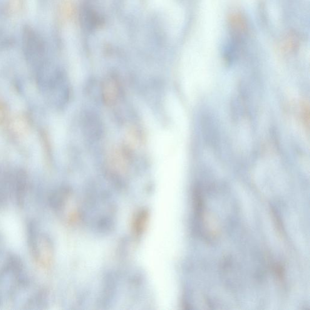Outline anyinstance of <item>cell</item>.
Returning <instances> with one entry per match:
<instances>
[{"instance_id":"3957f363","label":"cell","mask_w":310,"mask_h":310,"mask_svg":"<svg viewBox=\"0 0 310 310\" xmlns=\"http://www.w3.org/2000/svg\"><path fill=\"white\" fill-rule=\"evenodd\" d=\"M27 230L29 247L31 249V254L35 259L39 260L40 259L38 245L39 236L36 224L34 222H30Z\"/></svg>"},{"instance_id":"52a82bcc","label":"cell","mask_w":310,"mask_h":310,"mask_svg":"<svg viewBox=\"0 0 310 310\" xmlns=\"http://www.w3.org/2000/svg\"><path fill=\"white\" fill-rule=\"evenodd\" d=\"M274 272L277 277L281 281L284 279V270L283 267L280 265H276L274 267Z\"/></svg>"},{"instance_id":"7a4b0ae2","label":"cell","mask_w":310,"mask_h":310,"mask_svg":"<svg viewBox=\"0 0 310 310\" xmlns=\"http://www.w3.org/2000/svg\"><path fill=\"white\" fill-rule=\"evenodd\" d=\"M27 176L24 172L19 171L15 180V195L17 204L20 208H23L25 204L27 194Z\"/></svg>"},{"instance_id":"6da1fadb","label":"cell","mask_w":310,"mask_h":310,"mask_svg":"<svg viewBox=\"0 0 310 310\" xmlns=\"http://www.w3.org/2000/svg\"><path fill=\"white\" fill-rule=\"evenodd\" d=\"M228 24L230 34V41L242 45L249 32V25L245 17L240 12L230 15Z\"/></svg>"},{"instance_id":"5b68a950","label":"cell","mask_w":310,"mask_h":310,"mask_svg":"<svg viewBox=\"0 0 310 310\" xmlns=\"http://www.w3.org/2000/svg\"><path fill=\"white\" fill-rule=\"evenodd\" d=\"M118 95V86L115 79L109 78L104 85V99L109 103H113Z\"/></svg>"},{"instance_id":"277c9868","label":"cell","mask_w":310,"mask_h":310,"mask_svg":"<svg viewBox=\"0 0 310 310\" xmlns=\"http://www.w3.org/2000/svg\"><path fill=\"white\" fill-rule=\"evenodd\" d=\"M300 42H301V38L299 34L294 31H290L282 39V48L287 51L295 52L299 49Z\"/></svg>"},{"instance_id":"8992f818","label":"cell","mask_w":310,"mask_h":310,"mask_svg":"<svg viewBox=\"0 0 310 310\" xmlns=\"http://www.w3.org/2000/svg\"><path fill=\"white\" fill-rule=\"evenodd\" d=\"M148 213L146 210H141L135 216L133 223V229L136 235L142 234L146 229L148 221Z\"/></svg>"}]
</instances>
